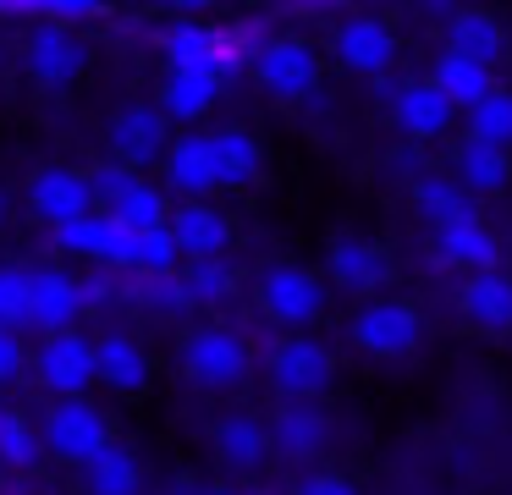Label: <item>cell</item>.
Masks as SVG:
<instances>
[{"instance_id":"1","label":"cell","mask_w":512,"mask_h":495,"mask_svg":"<svg viewBox=\"0 0 512 495\" xmlns=\"http://www.w3.org/2000/svg\"><path fill=\"white\" fill-rule=\"evenodd\" d=\"M182 369H188L193 385L204 391H232L237 380L248 374V347L232 336V330H193L182 341Z\"/></svg>"},{"instance_id":"2","label":"cell","mask_w":512,"mask_h":495,"mask_svg":"<svg viewBox=\"0 0 512 495\" xmlns=\"http://www.w3.org/2000/svg\"><path fill=\"white\" fill-rule=\"evenodd\" d=\"M105 446H111L105 418L94 413L83 396H61V407H50V418H45V451H50V457H61V462H94Z\"/></svg>"},{"instance_id":"3","label":"cell","mask_w":512,"mask_h":495,"mask_svg":"<svg viewBox=\"0 0 512 495\" xmlns=\"http://www.w3.org/2000/svg\"><path fill=\"white\" fill-rule=\"evenodd\" d=\"M39 380L56 396H83L94 380H100V358H94V341H83L78 330H56L39 347Z\"/></svg>"},{"instance_id":"4","label":"cell","mask_w":512,"mask_h":495,"mask_svg":"<svg viewBox=\"0 0 512 495\" xmlns=\"http://www.w3.org/2000/svg\"><path fill=\"white\" fill-rule=\"evenodd\" d=\"M254 77L265 83V94H276V99H303L320 83V55L303 39H270L265 50L254 55Z\"/></svg>"},{"instance_id":"5","label":"cell","mask_w":512,"mask_h":495,"mask_svg":"<svg viewBox=\"0 0 512 495\" xmlns=\"http://www.w3.org/2000/svg\"><path fill=\"white\" fill-rule=\"evenodd\" d=\"M331 374H336V363L320 341H281V347L270 352V380H276V391L287 396V402L320 396L325 385H331Z\"/></svg>"},{"instance_id":"6","label":"cell","mask_w":512,"mask_h":495,"mask_svg":"<svg viewBox=\"0 0 512 495\" xmlns=\"http://www.w3.org/2000/svg\"><path fill=\"white\" fill-rule=\"evenodd\" d=\"M259 303H265V314L276 319V325H309L314 314H320L325 292L320 281H314L309 270H298V264H270L265 281H259Z\"/></svg>"},{"instance_id":"7","label":"cell","mask_w":512,"mask_h":495,"mask_svg":"<svg viewBox=\"0 0 512 495\" xmlns=\"http://www.w3.org/2000/svg\"><path fill=\"white\" fill-rule=\"evenodd\" d=\"M166 110L155 105H127L111 116V149H116V165H149L171 149V132H166Z\"/></svg>"},{"instance_id":"8","label":"cell","mask_w":512,"mask_h":495,"mask_svg":"<svg viewBox=\"0 0 512 495\" xmlns=\"http://www.w3.org/2000/svg\"><path fill=\"white\" fill-rule=\"evenodd\" d=\"M419 314H413L408 303H369L364 314L353 319V336L364 352H375V358H402V352L419 347Z\"/></svg>"},{"instance_id":"9","label":"cell","mask_w":512,"mask_h":495,"mask_svg":"<svg viewBox=\"0 0 512 495\" xmlns=\"http://www.w3.org/2000/svg\"><path fill=\"white\" fill-rule=\"evenodd\" d=\"M83 314V286L61 270H28V325L56 336L72 330V319Z\"/></svg>"},{"instance_id":"10","label":"cell","mask_w":512,"mask_h":495,"mask_svg":"<svg viewBox=\"0 0 512 495\" xmlns=\"http://www.w3.org/2000/svg\"><path fill=\"white\" fill-rule=\"evenodd\" d=\"M166 182H171V193H182V198H210L215 187H221L215 138H199V132L171 138V149H166Z\"/></svg>"},{"instance_id":"11","label":"cell","mask_w":512,"mask_h":495,"mask_svg":"<svg viewBox=\"0 0 512 495\" xmlns=\"http://www.w3.org/2000/svg\"><path fill=\"white\" fill-rule=\"evenodd\" d=\"M28 204H34L39 220L50 226H67L78 215H94V182L78 171H39L28 182Z\"/></svg>"},{"instance_id":"12","label":"cell","mask_w":512,"mask_h":495,"mask_svg":"<svg viewBox=\"0 0 512 495\" xmlns=\"http://www.w3.org/2000/svg\"><path fill=\"white\" fill-rule=\"evenodd\" d=\"M89 66V50H83V39H72L67 28H39L34 39H28V72L39 77L45 88H67L72 77Z\"/></svg>"},{"instance_id":"13","label":"cell","mask_w":512,"mask_h":495,"mask_svg":"<svg viewBox=\"0 0 512 495\" xmlns=\"http://www.w3.org/2000/svg\"><path fill=\"white\" fill-rule=\"evenodd\" d=\"M325 440H331V418H325L320 407H309V402H287L276 413V424H270V446H276L281 457H292V462L320 457Z\"/></svg>"},{"instance_id":"14","label":"cell","mask_w":512,"mask_h":495,"mask_svg":"<svg viewBox=\"0 0 512 495\" xmlns=\"http://www.w3.org/2000/svg\"><path fill=\"white\" fill-rule=\"evenodd\" d=\"M171 237H177V248L188 253V259H221V248L232 242V226H226V215H215L204 198H188V204L171 215Z\"/></svg>"},{"instance_id":"15","label":"cell","mask_w":512,"mask_h":495,"mask_svg":"<svg viewBox=\"0 0 512 495\" xmlns=\"http://www.w3.org/2000/svg\"><path fill=\"white\" fill-rule=\"evenodd\" d=\"M452 116H457V105L441 94L435 83H408V88H397V127L408 132V138H441L446 127H452Z\"/></svg>"},{"instance_id":"16","label":"cell","mask_w":512,"mask_h":495,"mask_svg":"<svg viewBox=\"0 0 512 495\" xmlns=\"http://www.w3.org/2000/svg\"><path fill=\"white\" fill-rule=\"evenodd\" d=\"M336 55H342L353 72H386V66L397 61V39H391L386 22L353 17L342 33H336Z\"/></svg>"},{"instance_id":"17","label":"cell","mask_w":512,"mask_h":495,"mask_svg":"<svg viewBox=\"0 0 512 495\" xmlns=\"http://www.w3.org/2000/svg\"><path fill=\"white\" fill-rule=\"evenodd\" d=\"M331 275L342 286H353V292H375L380 281H386V253L375 248V242L364 237H336L331 242Z\"/></svg>"},{"instance_id":"18","label":"cell","mask_w":512,"mask_h":495,"mask_svg":"<svg viewBox=\"0 0 512 495\" xmlns=\"http://www.w3.org/2000/svg\"><path fill=\"white\" fill-rule=\"evenodd\" d=\"M463 314L485 330H512V281L496 270H479L468 275L463 286Z\"/></svg>"},{"instance_id":"19","label":"cell","mask_w":512,"mask_h":495,"mask_svg":"<svg viewBox=\"0 0 512 495\" xmlns=\"http://www.w3.org/2000/svg\"><path fill=\"white\" fill-rule=\"evenodd\" d=\"M435 242H441V259L446 264H457V270H496V259H501V248H496V237H490L479 220H457V226H441L435 231Z\"/></svg>"},{"instance_id":"20","label":"cell","mask_w":512,"mask_h":495,"mask_svg":"<svg viewBox=\"0 0 512 495\" xmlns=\"http://www.w3.org/2000/svg\"><path fill=\"white\" fill-rule=\"evenodd\" d=\"M430 83L441 88V94L452 99L457 110H474L479 99L496 88V83H490V66H485V61H468V55H457V50H446L441 61H435V77H430Z\"/></svg>"},{"instance_id":"21","label":"cell","mask_w":512,"mask_h":495,"mask_svg":"<svg viewBox=\"0 0 512 495\" xmlns=\"http://www.w3.org/2000/svg\"><path fill=\"white\" fill-rule=\"evenodd\" d=\"M446 44H452L457 55H468V61L496 66L501 50H507V33H501V22L490 17V11H457L452 28H446Z\"/></svg>"},{"instance_id":"22","label":"cell","mask_w":512,"mask_h":495,"mask_svg":"<svg viewBox=\"0 0 512 495\" xmlns=\"http://www.w3.org/2000/svg\"><path fill=\"white\" fill-rule=\"evenodd\" d=\"M413 204H419V215L430 220L435 231L457 226V220H479L468 187L463 182H446V176H419V182H413Z\"/></svg>"},{"instance_id":"23","label":"cell","mask_w":512,"mask_h":495,"mask_svg":"<svg viewBox=\"0 0 512 495\" xmlns=\"http://www.w3.org/2000/svg\"><path fill=\"white\" fill-rule=\"evenodd\" d=\"M215 94H221V77L215 72H171L166 88H160V110L171 121H199L215 105Z\"/></svg>"},{"instance_id":"24","label":"cell","mask_w":512,"mask_h":495,"mask_svg":"<svg viewBox=\"0 0 512 495\" xmlns=\"http://www.w3.org/2000/svg\"><path fill=\"white\" fill-rule=\"evenodd\" d=\"M457 176H463L468 193H501L507 176H512V160H507V149H496V143L468 138L463 149H457Z\"/></svg>"},{"instance_id":"25","label":"cell","mask_w":512,"mask_h":495,"mask_svg":"<svg viewBox=\"0 0 512 495\" xmlns=\"http://www.w3.org/2000/svg\"><path fill=\"white\" fill-rule=\"evenodd\" d=\"M215 451H221L226 468H259V462H265V451H270V435L248 413H232V418H221V424H215Z\"/></svg>"},{"instance_id":"26","label":"cell","mask_w":512,"mask_h":495,"mask_svg":"<svg viewBox=\"0 0 512 495\" xmlns=\"http://www.w3.org/2000/svg\"><path fill=\"white\" fill-rule=\"evenodd\" d=\"M94 358H100V380L111 385V391H144L149 385V358L138 352V341L105 336L100 347H94Z\"/></svg>"},{"instance_id":"27","label":"cell","mask_w":512,"mask_h":495,"mask_svg":"<svg viewBox=\"0 0 512 495\" xmlns=\"http://www.w3.org/2000/svg\"><path fill=\"white\" fill-rule=\"evenodd\" d=\"M83 479H89V495H138V457L127 446H105L94 462H83Z\"/></svg>"},{"instance_id":"28","label":"cell","mask_w":512,"mask_h":495,"mask_svg":"<svg viewBox=\"0 0 512 495\" xmlns=\"http://www.w3.org/2000/svg\"><path fill=\"white\" fill-rule=\"evenodd\" d=\"M215 160H221V187H248L265 165V154H259L254 132L232 127V132H215Z\"/></svg>"},{"instance_id":"29","label":"cell","mask_w":512,"mask_h":495,"mask_svg":"<svg viewBox=\"0 0 512 495\" xmlns=\"http://www.w3.org/2000/svg\"><path fill=\"white\" fill-rule=\"evenodd\" d=\"M166 61H171V72H215V28L177 22L166 33Z\"/></svg>"},{"instance_id":"30","label":"cell","mask_w":512,"mask_h":495,"mask_svg":"<svg viewBox=\"0 0 512 495\" xmlns=\"http://www.w3.org/2000/svg\"><path fill=\"white\" fill-rule=\"evenodd\" d=\"M111 220H122V226H138V231H155V226H171V209H166V193L160 187H149L144 176H138L133 187H127L122 198H116L111 209H105Z\"/></svg>"},{"instance_id":"31","label":"cell","mask_w":512,"mask_h":495,"mask_svg":"<svg viewBox=\"0 0 512 495\" xmlns=\"http://www.w3.org/2000/svg\"><path fill=\"white\" fill-rule=\"evenodd\" d=\"M468 138L507 149L512 143V88H490V94L468 110Z\"/></svg>"},{"instance_id":"32","label":"cell","mask_w":512,"mask_h":495,"mask_svg":"<svg viewBox=\"0 0 512 495\" xmlns=\"http://www.w3.org/2000/svg\"><path fill=\"white\" fill-rule=\"evenodd\" d=\"M127 292H133L138 303H149V308H166V314H182V308H199V303H193V292H188V275H177V270H160V275L138 270Z\"/></svg>"},{"instance_id":"33","label":"cell","mask_w":512,"mask_h":495,"mask_svg":"<svg viewBox=\"0 0 512 495\" xmlns=\"http://www.w3.org/2000/svg\"><path fill=\"white\" fill-rule=\"evenodd\" d=\"M39 457H45V435H34V424L23 413L0 407V462L6 468H34Z\"/></svg>"},{"instance_id":"34","label":"cell","mask_w":512,"mask_h":495,"mask_svg":"<svg viewBox=\"0 0 512 495\" xmlns=\"http://www.w3.org/2000/svg\"><path fill=\"white\" fill-rule=\"evenodd\" d=\"M232 270H226L221 259H193V270H188V292H193V303L199 308H215V303H226L232 297Z\"/></svg>"},{"instance_id":"35","label":"cell","mask_w":512,"mask_h":495,"mask_svg":"<svg viewBox=\"0 0 512 495\" xmlns=\"http://www.w3.org/2000/svg\"><path fill=\"white\" fill-rule=\"evenodd\" d=\"M0 325H28V270H17V264H0Z\"/></svg>"},{"instance_id":"36","label":"cell","mask_w":512,"mask_h":495,"mask_svg":"<svg viewBox=\"0 0 512 495\" xmlns=\"http://www.w3.org/2000/svg\"><path fill=\"white\" fill-rule=\"evenodd\" d=\"M105 242V215H78L67 226H56V248L61 253H83V259H100Z\"/></svg>"},{"instance_id":"37","label":"cell","mask_w":512,"mask_h":495,"mask_svg":"<svg viewBox=\"0 0 512 495\" xmlns=\"http://www.w3.org/2000/svg\"><path fill=\"white\" fill-rule=\"evenodd\" d=\"M177 237H171V226H155V231H144V259H138V270H149V275H160V270H171L177 264Z\"/></svg>"},{"instance_id":"38","label":"cell","mask_w":512,"mask_h":495,"mask_svg":"<svg viewBox=\"0 0 512 495\" xmlns=\"http://www.w3.org/2000/svg\"><path fill=\"white\" fill-rule=\"evenodd\" d=\"M89 182H94V204H105V209H111L116 198H122L127 187L138 182V171H133V165H105V171H94Z\"/></svg>"},{"instance_id":"39","label":"cell","mask_w":512,"mask_h":495,"mask_svg":"<svg viewBox=\"0 0 512 495\" xmlns=\"http://www.w3.org/2000/svg\"><path fill=\"white\" fill-rule=\"evenodd\" d=\"M23 341H17V330H6L0 325V385L6 380H17V374H23Z\"/></svg>"},{"instance_id":"40","label":"cell","mask_w":512,"mask_h":495,"mask_svg":"<svg viewBox=\"0 0 512 495\" xmlns=\"http://www.w3.org/2000/svg\"><path fill=\"white\" fill-rule=\"evenodd\" d=\"M100 0H45V17H56V22H89V17H100Z\"/></svg>"},{"instance_id":"41","label":"cell","mask_w":512,"mask_h":495,"mask_svg":"<svg viewBox=\"0 0 512 495\" xmlns=\"http://www.w3.org/2000/svg\"><path fill=\"white\" fill-rule=\"evenodd\" d=\"M298 495H358V484L342 479V473H320V479H309Z\"/></svg>"},{"instance_id":"42","label":"cell","mask_w":512,"mask_h":495,"mask_svg":"<svg viewBox=\"0 0 512 495\" xmlns=\"http://www.w3.org/2000/svg\"><path fill=\"white\" fill-rule=\"evenodd\" d=\"M419 6H424V11H435V17H457V11H463L457 0H419Z\"/></svg>"},{"instance_id":"43","label":"cell","mask_w":512,"mask_h":495,"mask_svg":"<svg viewBox=\"0 0 512 495\" xmlns=\"http://www.w3.org/2000/svg\"><path fill=\"white\" fill-rule=\"evenodd\" d=\"M171 6H182V11H204L210 0H171Z\"/></svg>"},{"instance_id":"44","label":"cell","mask_w":512,"mask_h":495,"mask_svg":"<svg viewBox=\"0 0 512 495\" xmlns=\"http://www.w3.org/2000/svg\"><path fill=\"white\" fill-rule=\"evenodd\" d=\"M6 215H12V198H6V187H0V226H6Z\"/></svg>"},{"instance_id":"45","label":"cell","mask_w":512,"mask_h":495,"mask_svg":"<svg viewBox=\"0 0 512 495\" xmlns=\"http://www.w3.org/2000/svg\"><path fill=\"white\" fill-rule=\"evenodd\" d=\"M309 6H342V0H309Z\"/></svg>"},{"instance_id":"46","label":"cell","mask_w":512,"mask_h":495,"mask_svg":"<svg viewBox=\"0 0 512 495\" xmlns=\"http://www.w3.org/2000/svg\"><path fill=\"white\" fill-rule=\"evenodd\" d=\"M210 495H232V490H210Z\"/></svg>"}]
</instances>
